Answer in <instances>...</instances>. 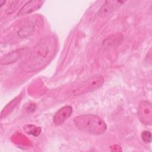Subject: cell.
Masks as SVG:
<instances>
[{
	"instance_id": "cell-1",
	"label": "cell",
	"mask_w": 152,
	"mask_h": 152,
	"mask_svg": "<svg viewBox=\"0 0 152 152\" xmlns=\"http://www.w3.org/2000/svg\"><path fill=\"white\" fill-rule=\"evenodd\" d=\"M56 50V40L53 36L40 40L33 48L28 58L21 65L25 72H36L44 68L53 58Z\"/></svg>"
},
{
	"instance_id": "cell-2",
	"label": "cell",
	"mask_w": 152,
	"mask_h": 152,
	"mask_svg": "<svg viewBox=\"0 0 152 152\" xmlns=\"http://www.w3.org/2000/svg\"><path fill=\"white\" fill-rule=\"evenodd\" d=\"M76 127L81 131L93 135H100L107 129L106 122L99 116L93 114H84L74 118Z\"/></svg>"
},
{
	"instance_id": "cell-3",
	"label": "cell",
	"mask_w": 152,
	"mask_h": 152,
	"mask_svg": "<svg viewBox=\"0 0 152 152\" xmlns=\"http://www.w3.org/2000/svg\"><path fill=\"white\" fill-rule=\"evenodd\" d=\"M104 80L102 75H94L87 80L78 84L72 90L71 94L73 96H78L93 91L101 87L104 83Z\"/></svg>"
},
{
	"instance_id": "cell-4",
	"label": "cell",
	"mask_w": 152,
	"mask_h": 152,
	"mask_svg": "<svg viewBox=\"0 0 152 152\" xmlns=\"http://www.w3.org/2000/svg\"><path fill=\"white\" fill-rule=\"evenodd\" d=\"M138 115L141 122L146 125H151L152 122V106L148 101L140 103L138 109Z\"/></svg>"
},
{
	"instance_id": "cell-5",
	"label": "cell",
	"mask_w": 152,
	"mask_h": 152,
	"mask_svg": "<svg viewBox=\"0 0 152 152\" xmlns=\"http://www.w3.org/2000/svg\"><path fill=\"white\" fill-rule=\"evenodd\" d=\"M72 112V107L70 106H65L59 109L55 114L53 120L56 125H59L63 124L71 115Z\"/></svg>"
},
{
	"instance_id": "cell-6",
	"label": "cell",
	"mask_w": 152,
	"mask_h": 152,
	"mask_svg": "<svg viewBox=\"0 0 152 152\" xmlns=\"http://www.w3.org/2000/svg\"><path fill=\"white\" fill-rule=\"evenodd\" d=\"M43 1L39 0H33L27 2L20 9L18 13V16H21L30 14L39 9L43 4Z\"/></svg>"
},
{
	"instance_id": "cell-7",
	"label": "cell",
	"mask_w": 152,
	"mask_h": 152,
	"mask_svg": "<svg viewBox=\"0 0 152 152\" xmlns=\"http://www.w3.org/2000/svg\"><path fill=\"white\" fill-rule=\"evenodd\" d=\"M20 50L12 52L2 57L1 59V64H8L15 62L20 56Z\"/></svg>"
},
{
	"instance_id": "cell-8",
	"label": "cell",
	"mask_w": 152,
	"mask_h": 152,
	"mask_svg": "<svg viewBox=\"0 0 152 152\" xmlns=\"http://www.w3.org/2000/svg\"><path fill=\"white\" fill-rule=\"evenodd\" d=\"M24 130L26 134L36 137L38 136L41 132L40 127H37L33 125H26L24 126Z\"/></svg>"
},
{
	"instance_id": "cell-9",
	"label": "cell",
	"mask_w": 152,
	"mask_h": 152,
	"mask_svg": "<svg viewBox=\"0 0 152 152\" xmlns=\"http://www.w3.org/2000/svg\"><path fill=\"white\" fill-rule=\"evenodd\" d=\"M142 141L145 143H150L151 141V134L148 131H144L141 134Z\"/></svg>"
}]
</instances>
